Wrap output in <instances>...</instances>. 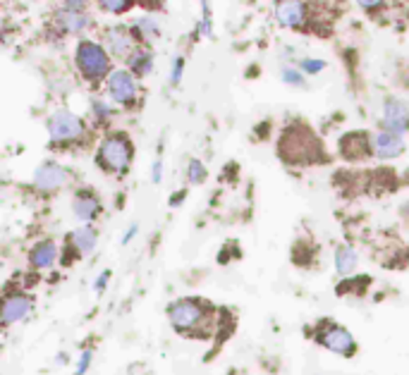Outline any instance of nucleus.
I'll return each mask as SVG.
<instances>
[{"label":"nucleus","mask_w":409,"mask_h":375,"mask_svg":"<svg viewBox=\"0 0 409 375\" xmlns=\"http://www.w3.org/2000/svg\"><path fill=\"white\" fill-rule=\"evenodd\" d=\"M77 65H79L82 74L86 79H100V77L108 74L110 60L108 53L100 48L98 44H91V41H82L77 46Z\"/></svg>","instance_id":"f257e3e1"},{"label":"nucleus","mask_w":409,"mask_h":375,"mask_svg":"<svg viewBox=\"0 0 409 375\" xmlns=\"http://www.w3.org/2000/svg\"><path fill=\"white\" fill-rule=\"evenodd\" d=\"M98 160L103 168H108L112 172L127 170L129 160H132V144H129L127 136H122V134L108 136V139L100 144Z\"/></svg>","instance_id":"f03ea898"},{"label":"nucleus","mask_w":409,"mask_h":375,"mask_svg":"<svg viewBox=\"0 0 409 375\" xmlns=\"http://www.w3.org/2000/svg\"><path fill=\"white\" fill-rule=\"evenodd\" d=\"M170 313V320L177 330L182 332H192V330H199V325L206 320V311L199 301H192V299H182V301H175L173 306L168 308Z\"/></svg>","instance_id":"7ed1b4c3"},{"label":"nucleus","mask_w":409,"mask_h":375,"mask_svg":"<svg viewBox=\"0 0 409 375\" xmlns=\"http://www.w3.org/2000/svg\"><path fill=\"white\" fill-rule=\"evenodd\" d=\"M82 122L77 120L72 112H65V110H58L56 115L51 117L48 122V132H51V139L53 141H70V139H77L82 134Z\"/></svg>","instance_id":"20e7f679"},{"label":"nucleus","mask_w":409,"mask_h":375,"mask_svg":"<svg viewBox=\"0 0 409 375\" xmlns=\"http://www.w3.org/2000/svg\"><path fill=\"white\" fill-rule=\"evenodd\" d=\"M318 342L325 344L328 349L337 351V354H354V349H357V344H354L352 335L345 330V327H337V325H325L321 332H318Z\"/></svg>","instance_id":"39448f33"},{"label":"nucleus","mask_w":409,"mask_h":375,"mask_svg":"<svg viewBox=\"0 0 409 375\" xmlns=\"http://www.w3.org/2000/svg\"><path fill=\"white\" fill-rule=\"evenodd\" d=\"M275 17L283 27L297 29L304 27L306 20H309V13H306V5L301 0H278L275 5Z\"/></svg>","instance_id":"423d86ee"},{"label":"nucleus","mask_w":409,"mask_h":375,"mask_svg":"<svg viewBox=\"0 0 409 375\" xmlns=\"http://www.w3.org/2000/svg\"><path fill=\"white\" fill-rule=\"evenodd\" d=\"M110 96L117 100V103H132L136 98V81L132 79L129 72H112L108 79Z\"/></svg>","instance_id":"0eeeda50"},{"label":"nucleus","mask_w":409,"mask_h":375,"mask_svg":"<svg viewBox=\"0 0 409 375\" xmlns=\"http://www.w3.org/2000/svg\"><path fill=\"white\" fill-rule=\"evenodd\" d=\"M407 122H409V110L405 103L400 100H388L385 103V110H383V124L388 132H397L402 134L407 129Z\"/></svg>","instance_id":"6e6552de"},{"label":"nucleus","mask_w":409,"mask_h":375,"mask_svg":"<svg viewBox=\"0 0 409 375\" xmlns=\"http://www.w3.org/2000/svg\"><path fill=\"white\" fill-rule=\"evenodd\" d=\"M65 180H67V172H65L60 165H56V163H44L37 170V175H34V182H37V187L46 189V192L63 187Z\"/></svg>","instance_id":"1a4fd4ad"},{"label":"nucleus","mask_w":409,"mask_h":375,"mask_svg":"<svg viewBox=\"0 0 409 375\" xmlns=\"http://www.w3.org/2000/svg\"><path fill=\"white\" fill-rule=\"evenodd\" d=\"M29 311H32V299L22 294H13L5 299V308H3V323L13 325L17 320L27 318Z\"/></svg>","instance_id":"9d476101"},{"label":"nucleus","mask_w":409,"mask_h":375,"mask_svg":"<svg viewBox=\"0 0 409 375\" xmlns=\"http://www.w3.org/2000/svg\"><path fill=\"white\" fill-rule=\"evenodd\" d=\"M402 148H405V144H402V136L397 132H381L376 134V139H373V151L378 153L381 158H395L402 153Z\"/></svg>","instance_id":"9b49d317"},{"label":"nucleus","mask_w":409,"mask_h":375,"mask_svg":"<svg viewBox=\"0 0 409 375\" xmlns=\"http://www.w3.org/2000/svg\"><path fill=\"white\" fill-rule=\"evenodd\" d=\"M56 22L65 29V32H70V34L84 32V29H86V17L79 15L77 10H63V13L56 15Z\"/></svg>","instance_id":"f8f14e48"},{"label":"nucleus","mask_w":409,"mask_h":375,"mask_svg":"<svg viewBox=\"0 0 409 375\" xmlns=\"http://www.w3.org/2000/svg\"><path fill=\"white\" fill-rule=\"evenodd\" d=\"M74 213H77V218L79 220H84V223H89L91 218H96V213H98V201H96V196H91V194H79L74 199Z\"/></svg>","instance_id":"ddd939ff"},{"label":"nucleus","mask_w":409,"mask_h":375,"mask_svg":"<svg viewBox=\"0 0 409 375\" xmlns=\"http://www.w3.org/2000/svg\"><path fill=\"white\" fill-rule=\"evenodd\" d=\"M58 258V249L53 242H41L32 251V263L37 268H51Z\"/></svg>","instance_id":"4468645a"},{"label":"nucleus","mask_w":409,"mask_h":375,"mask_svg":"<svg viewBox=\"0 0 409 375\" xmlns=\"http://www.w3.org/2000/svg\"><path fill=\"white\" fill-rule=\"evenodd\" d=\"M108 44H110V51L115 55H127L129 48H132V39H129V32L122 27H115L108 32Z\"/></svg>","instance_id":"2eb2a0df"},{"label":"nucleus","mask_w":409,"mask_h":375,"mask_svg":"<svg viewBox=\"0 0 409 375\" xmlns=\"http://www.w3.org/2000/svg\"><path fill=\"white\" fill-rule=\"evenodd\" d=\"M335 268L340 275H349V272L357 268V254H354L349 246H340L335 254Z\"/></svg>","instance_id":"dca6fc26"},{"label":"nucleus","mask_w":409,"mask_h":375,"mask_svg":"<svg viewBox=\"0 0 409 375\" xmlns=\"http://www.w3.org/2000/svg\"><path fill=\"white\" fill-rule=\"evenodd\" d=\"M364 153L366 156V136L357 134H349L347 139H342V156H349V158H357Z\"/></svg>","instance_id":"f3484780"},{"label":"nucleus","mask_w":409,"mask_h":375,"mask_svg":"<svg viewBox=\"0 0 409 375\" xmlns=\"http://www.w3.org/2000/svg\"><path fill=\"white\" fill-rule=\"evenodd\" d=\"M72 242L82 254H89V251H93V246H96V232H93L91 228H82L72 235Z\"/></svg>","instance_id":"a211bd4d"},{"label":"nucleus","mask_w":409,"mask_h":375,"mask_svg":"<svg viewBox=\"0 0 409 375\" xmlns=\"http://www.w3.org/2000/svg\"><path fill=\"white\" fill-rule=\"evenodd\" d=\"M129 67H132L134 74H146L153 67V58L151 53L146 51H134L129 53Z\"/></svg>","instance_id":"6ab92c4d"},{"label":"nucleus","mask_w":409,"mask_h":375,"mask_svg":"<svg viewBox=\"0 0 409 375\" xmlns=\"http://www.w3.org/2000/svg\"><path fill=\"white\" fill-rule=\"evenodd\" d=\"M136 32H139L144 39H153L158 34L156 20H151V17H144V20H139V22H136Z\"/></svg>","instance_id":"aec40b11"},{"label":"nucleus","mask_w":409,"mask_h":375,"mask_svg":"<svg viewBox=\"0 0 409 375\" xmlns=\"http://www.w3.org/2000/svg\"><path fill=\"white\" fill-rule=\"evenodd\" d=\"M100 8H105L108 13H124L129 8V0H98Z\"/></svg>","instance_id":"412c9836"},{"label":"nucleus","mask_w":409,"mask_h":375,"mask_svg":"<svg viewBox=\"0 0 409 375\" xmlns=\"http://www.w3.org/2000/svg\"><path fill=\"white\" fill-rule=\"evenodd\" d=\"M204 177H206L204 165H201L199 160H192V163H189V180L194 184H199V182H204Z\"/></svg>","instance_id":"4be33fe9"},{"label":"nucleus","mask_w":409,"mask_h":375,"mask_svg":"<svg viewBox=\"0 0 409 375\" xmlns=\"http://www.w3.org/2000/svg\"><path fill=\"white\" fill-rule=\"evenodd\" d=\"M323 67H325L323 60H311V58H306V60L301 63V70H304L306 74H316V72H321Z\"/></svg>","instance_id":"5701e85b"},{"label":"nucleus","mask_w":409,"mask_h":375,"mask_svg":"<svg viewBox=\"0 0 409 375\" xmlns=\"http://www.w3.org/2000/svg\"><path fill=\"white\" fill-rule=\"evenodd\" d=\"M201 8H204V20H201V32L206 37H211V15H209V0H201Z\"/></svg>","instance_id":"b1692460"},{"label":"nucleus","mask_w":409,"mask_h":375,"mask_svg":"<svg viewBox=\"0 0 409 375\" xmlns=\"http://www.w3.org/2000/svg\"><path fill=\"white\" fill-rule=\"evenodd\" d=\"M89 363H91V351H84V354H82V359H79V366H77V375H84L86 368H89Z\"/></svg>","instance_id":"393cba45"},{"label":"nucleus","mask_w":409,"mask_h":375,"mask_svg":"<svg viewBox=\"0 0 409 375\" xmlns=\"http://www.w3.org/2000/svg\"><path fill=\"white\" fill-rule=\"evenodd\" d=\"M182 67H185V60H182V58H177V60H175V67H173V74H170L173 84H177V81L182 79Z\"/></svg>","instance_id":"a878e982"},{"label":"nucleus","mask_w":409,"mask_h":375,"mask_svg":"<svg viewBox=\"0 0 409 375\" xmlns=\"http://www.w3.org/2000/svg\"><path fill=\"white\" fill-rule=\"evenodd\" d=\"M283 79L290 81V84H294V86L301 84V77H299V72H294V70H285V72H283Z\"/></svg>","instance_id":"bb28decb"},{"label":"nucleus","mask_w":409,"mask_h":375,"mask_svg":"<svg viewBox=\"0 0 409 375\" xmlns=\"http://www.w3.org/2000/svg\"><path fill=\"white\" fill-rule=\"evenodd\" d=\"M359 5L364 10H373V8H378V5H383V0H359Z\"/></svg>","instance_id":"cd10ccee"},{"label":"nucleus","mask_w":409,"mask_h":375,"mask_svg":"<svg viewBox=\"0 0 409 375\" xmlns=\"http://www.w3.org/2000/svg\"><path fill=\"white\" fill-rule=\"evenodd\" d=\"M153 182H161V160H156L153 165Z\"/></svg>","instance_id":"c85d7f7f"},{"label":"nucleus","mask_w":409,"mask_h":375,"mask_svg":"<svg viewBox=\"0 0 409 375\" xmlns=\"http://www.w3.org/2000/svg\"><path fill=\"white\" fill-rule=\"evenodd\" d=\"M65 3H67L70 10H77V8H82V5H84L86 0H65Z\"/></svg>","instance_id":"c756f323"},{"label":"nucleus","mask_w":409,"mask_h":375,"mask_svg":"<svg viewBox=\"0 0 409 375\" xmlns=\"http://www.w3.org/2000/svg\"><path fill=\"white\" fill-rule=\"evenodd\" d=\"M108 272H103V275H100V279H98V289H103L105 287V282H108Z\"/></svg>","instance_id":"7c9ffc66"}]
</instances>
